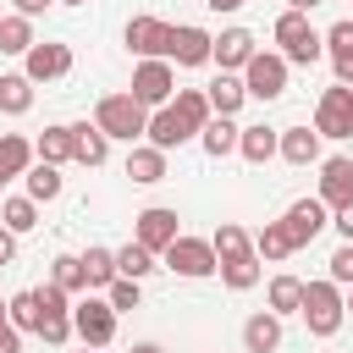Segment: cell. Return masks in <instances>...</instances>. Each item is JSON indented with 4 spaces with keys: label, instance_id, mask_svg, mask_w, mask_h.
<instances>
[{
    "label": "cell",
    "instance_id": "obj_1",
    "mask_svg": "<svg viewBox=\"0 0 353 353\" xmlns=\"http://www.w3.org/2000/svg\"><path fill=\"white\" fill-rule=\"evenodd\" d=\"M309 336H336L342 320H347V303H342V287L325 276V281H303V303H298Z\"/></svg>",
    "mask_w": 353,
    "mask_h": 353
},
{
    "label": "cell",
    "instance_id": "obj_2",
    "mask_svg": "<svg viewBox=\"0 0 353 353\" xmlns=\"http://www.w3.org/2000/svg\"><path fill=\"white\" fill-rule=\"evenodd\" d=\"M270 39L281 44L287 66H314V61L325 55V44H320V33H314L309 11H281V17H276V28H270Z\"/></svg>",
    "mask_w": 353,
    "mask_h": 353
},
{
    "label": "cell",
    "instance_id": "obj_3",
    "mask_svg": "<svg viewBox=\"0 0 353 353\" xmlns=\"http://www.w3.org/2000/svg\"><path fill=\"white\" fill-rule=\"evenodd\" d=\"M94 127H99L110 143H116V138H121V143H138L143 127H149V110H143L132 94H105V99L94 105Z\"/></svg>",
    "mask_w": 353,
    "mask_h": 353
},
{
    "label": "cell",
    "instance_id": "obj_4",
    "mask_svg": "<svg viewBox=\"0 0 353 353\" xmlns=\"http://www.w3.org/2000/svg\"><path fill=\"white\" fill-rule=\"evenodd\" d=\"M287 72H292V66H287V55H281V50H254V55H248V66H243L237 77H243L248 99H265V105H270V99H281V94H287Z\"/></svg>",
    "mask_w": 353,
    "mask_h": 353
},
{
    "label": "cell",
    "instance_id": "obj_5",
    "mask_svg": "<svg viewBox=\"0 0 353 353\" xmlns=\"http://www.w3.org/2000/svg\"><path fill=\"white\" fill-rule=\"evenodd\" d=\"M160 265L176 270V276H188V281H204V276H215V248H210V237L176 232V237L160 248Z\"/></svg>",
    "mask_w": 353,
    "mask_h": 353
},
{
    "label": "cell",
    "instance_id": "obj_6",
    "mask_svg": "<svg viewBox=\"0 0 353 353\" xmlns=\"http://www.w3.org/2000/svg\"><path fill=\"white\" fill-rule=\"evenodd\" d=\"M116 320H121V314H116L105 298H94V292H88L83 303H72V336H77L83 347H110V342H116Z\"/></svg>",
    "mask_w": 353,
    "mask_h": 353
},
{
    "label": "cell",
    "instance_id": "obj_7",
    "mask_svg": "<svg viewBox=\"0 0 353 353\" xmlns=\"http://www.w3.org/2000/svg\"><path fill=\"white\" fill-rule=\"evenodd\" d=\"M143 110H160V105H171V94H176V72H171V61H138L132 66V88H127Z\"/></svg>",
    "mask_w": 353,
    "mask_h": 353
},
{
    "label": "cell",
    "instance_id": "obj_8",
    "mask_svg": "<svg viewBox=\"0 0 353 353\" xmlns=\"http://www.w3.org/2000/svg\"><path fill=\"white\" fill-rule=\"evenodd\" d=\"M314 132L320 138H353V88L347 83L320 88V99H314Z\"/></svg>",
    "mask_w": 353,
    "mask_h": 353
},
{
    "label": "cell",
    "instance_id": "obj_9",
    "mask_svg": "<svg viewBox=\"0 0 353 353\" xmlns=\"http://www.w3.org/2000/svg\"><path fill=\"white\" fill-rule=\"evenodd\" d=\"M143 138H149L154 149H165V154H171V149L193 143V138H199V127H193V121H188L176 105H160V110H149V127H143Z\"/></svg>",
    "mask_w": 353,
    "mask_h": 353
},
{
    "label": "cell",
    "instance_id": "obj_10",
    "mask_svg": "<svg viewBox=\"0 0 353 353\" xmlns=\"http://www.w3.org/2000/svg\"><path fill=\"white\" fill-rule=\"evenodd\" d=\"M281 226H287L292 248H309V243L331 226V215H325V204H320V199H292V204H287V215H281Z\"/></svg>",
    "mask_w": 353,
    "mask_h": 353
},
{
    "label": "cell",
    "instance_id": "obj_11",
    "mask_svg": "<svg viewBox=\"0 0 353 353\" xmlns=\"http://www.w3.org/2000/svg\"><path fill=\"white\" fill-rule=\"evenodd\" d=\"M121 39H127V50H132L138 61H154V55L165 61V50H171V22H160V17H132Z\"/></svg>",
    "mask_w": 353,
    "mask_h": 353
},
{
    "label": "cell",
    "instance_id": "obj_12",
    "mask_svg": "<svg viewBox=\"0 0 353 353\" xmlns=\"http://www.w3.org/2000/svg\"><path fill=\"white\" fill-rule=\"evenodd\" d=\"M22 72H28L33 83H55V77H66V72H72V44H55V39L33 44V50L22 55Z\"/></svg>",
    "mask_w": 353,
    "mask_h": 353
},
{
    "label": "cell",
    "instance_id": "obj_13",
    "mask_svg": "<svg viewBox=\"0 0 353 353\" xmlns=\"http://www.w3.org/2000/svg\"><path fill=\"white\" fill-rule=\"evenodd\" d=\"M325 210H336V204H353V160L347 154H331V160H320V193H314Z\"/></svg>",
    "mask_w": 353,
    "mask_h": 353
},
{
    "label": "cell",
    "instance_id": "obj_14",
    "mask_svg": "<svg viewBox=\"0 0 353 353\" xmlns=\"http://www.w3.org/2000/svg\"><path fill=\"white\" fill-rule=\"evenodd\" d=\"M254 50H259V39H254L248 28H221V39L210 44V61H215L221 72H243Z\"/></svg>",
    "mask_w": 353,
    "mask_h": 353
},
{
    "label": "cell",
    "instance_id": "obj_15",
    "mask_svg": "<svg viewBox=\"0 0 353 353\" xmlns=\"http://www.w3.org/2000/svg\"><path fill=\"white\" fill-rule=\"evenodd\" d=\"M182 226H176V210H165V204H149V210H138V226H132V243H143V248H165L171 237H176Z\"/></svg>",
    "mask_w": 353,
    "mask_h": 353
},
{
    "label": "cell",
    "instance_id": "obj_16",
    "mask_svg": "<svg viewBox=\"0 0 353 353\" xmlns=\"http://www.w3.org/2000/svg\"><path fill=\"white\" fill-rule=\"evenodd\" d=\"M210 44H215V33L182 22V28H171V50H165V61H176V66H204V61H210Z\"/></svg>",
    "mask_w": 353,
    "mask_h": 353
},
{
    "label": "cell",
    "instance_id": "obj_17",
    "mask_svg": "<svg viewBox=\"0 0 353 353\" xmlns=\"http://www.w3.org/2000/svg\"><path fill=\"white\" fill-rule=\"evenodd\" d=\"M276 154L287 165H314L320 160V132L314 127H281L276 132Z\"/></svg>",
    "mask_w": 353,
    "mask_h": 353
},
{
    "label": "cell",
    "instance_id": "obj_18",
    "mask_svg": "<svg viewBox=\"0 0 353 353\" xmlns=\"http://www.w3.org/2000/svg\"><path fill=\"white\" fill-rule=\"evenodd\" d=\"M320 44H325V55H331V66H336V83H347V77H353V17L331 22V28L320 33Z\"/></svg>",
    "mask_w": 353,
    "mask_h": 353
},
{
    "label": "cell",
    "instance_id": "obj_19",
    "mask_svg": "<svg viewBox=\"0 0 353 353\" xmlns=\"http://www.w3.org/2000/svg\"><path fill=\"white\" fill-rule=\"evenodd\" d=\"M237 121L232 116H210L204 127H199V149L210 154V160H226V154H237Z\"/></svg>",
    "mask_w": 353,
    "mask_h": 353
},
{
    "label": "cell",
    "instance_id": "obj_20",
    "mask_svg": "<svg viewBox=\"0 0 353 353\" xmlns=\"http://www.w3.org/2000/svg\"><path fill=\"white\" fill-rule=\"evenodd\" d=\"M72 160L77 165H105L110 160V138L94 121H72Z\"/></svg>",
    "mask_w": 353,
    "mask_h": 353
},
{
    "label": "cell",
    "instance_id": "obj_21",
    "mask_svg": "<svg viewBox=\"0 0 353 353\" xmlns=\"http://www.w3.org/2000/svg\"><path fill=\"white\" fill-rule=\"evenodd\" d=\"M243 347H248V353H276V347H281V314H270V309L248 314V320H243Z\"/></svg>",
    "mask_w": 353,
    "mask_h": 353
},
{
    "label": "cell",
    "instance_id": "obj_22",
    "mask_svg": "<svg viewBox=\"0 0 353 353\" xmlns=\"http://www.w3.org/2000/svg\"><path fill=\"white\" fill-rule=\"evenodd\" d=\"M127 176H132L138 188L165 182V149H154V143H132V154H127Z\"/></svg>",
    "mask_w": 353,
    "mask_h": 353
},
{
    "label": "cell",
    "instance_id": "obj_23",
    "mask_svg": "<svg viewBox=\"0 0 353 353\" xmlns=\"http://www.w3.org/2000/svg\"><path fill=\"white\" fill-rule=\"evenodd\" d=\"M204 99H210V110H215V116H237V110H243V99H248V88H243V77H237V72H221V77L204 88Z\"/></svg>",
    "mask_w": 353,
    "mask_h": 353
},
{
    "label": "cell",
    "instance_id": "obj_24",
    "mask_svg": "<svg viewBox=\"0 0 353 353\" xmlns=\"http://www.w3.org/2000/svg\"><path fill=\"white\" fill-rule=\"evenodd\" d=\"M215 276H221L232 292H248V287H259L265 259H259V254H237V259H221V265H215Z\"/></svg>",
    "mask_w": 353,
    "mask_h": 353
},
{
    "label": "cell",
    "instance_id": "obj_25",
    "mask_svg": "<svg viewBox=\"0 0 353 353\" xmlns=\"http://www.w3.org/2000/svg\"><path fill=\"white\" fill-rule=\"evenodd\" d=\"M28 165H33V143H28L22 132H0V188L17 182Z\"/></svg>",
    "mask_w": 353,
    "mask_h": 353
},
{
    "label": "cell",
    "instance_id": "obj_26",
    "mask_svg": "<svg viewBox=\"0 0 353 353\" xmlns=\"http://www.w3.org/2000/svg\"><path fill=\"white\" fill-rule=\"evenodd\" d=\"M33 160H50V165H66L72 160V121H55L33 138Z\"/></svg>",
    "mask_w": 353,
    "mask_h": 353
},
{
    "label": "cell",
    "instance_id": "obj_27",
    "mask_svg": "<svg viewBox=\"0 0 353 353\" xmlns=\"http://www.w3.org/2000/svg\"><path fill=\"white\" fill-rule=\"evenodd\" d=\"M237 154H243L248 165H265V160H276V127H265V121L243 127V132H237Z\"/></svg>",
    "mask_w": 353,
    "mask_h": 353
},
{
    "label": "cell",
    "instance_id": "obj_28",
    "mask_svg": "<svg viewBox=\"0 0 353 353\" xmlns=\"http://www.w3.org/2000/svg\"><path fill=\"white\" fill-rule=\"evenodd\" d=\"M22 182H28V199L33 204H50V199H61V165H50V160H33L28 171H22Z\"/></svg>",
    "mask_w": 353,
    "mask_h": 353
},
{
    "label": "cell",
    "instance_id": "obj_29",
    "mask_svg": "<svg viewBox=\"0 0 353 353\" xmlns=\"http://www.w3.org/2000/svg\"><path fill=\"white\" fill-rule=\"evenodd\" d=\"M254 254H259L265 265H281V259H292L298 248H292V237H287V226H281V221H265V226L254 232Z\"/></svg>",
    "mask_w": 353,
    "mask_h": 353
},
{
    "label": "cell",
    "instance_id": "obj_30",
    "mask_svg": "<svg viewBox=\"0 0 353 353\" xmlns=\"http://www.w3.org/2000/svg\"><path fill=\"white\" fill-rule=\"evenodd\" d=\"M0 110L6 116H28L33 110V77L28 72H6L0 77Z\"/></svg>",
    "mask_w": 353,
    "mask_h": 353
},
{
    "label": "cell",
    "instance_id": "obj_31",
    "mask_svg": "<svg viewBox=\"0 0 353 353\" xmlns=\"http://www.w3.org/2000/svg\"><path fill=\"white\" fill-rule=\"evenodd\" d=\"M210 248H215V265L221 259H237V254H254V237L237 226V221H221L215 226V237H210Z\"/></svg>",
    "mask_w": 353,
    "mask_h": 353
},
{
    "label": "cell",
    "instance_id": "obj_32",
    "mask_svg": "<svg viewBox=\"0 0 353 353\" xmlns=\"http://www.w3.org/2000/svg\"><path fill=\"white\" fill-rule=\"evenodd\" d=\"M154 265H160V254H154V248H143V243H121V248H116V276L143 281Z\"/></svg>",
    "mask_w": 353,
    "mask_h": 353
},
{
    "label": "cell",
    "instance_id": "obj_33",
    "mask_svg": "<svg viewBox=\"0 0 353 353\" xmlns=\"http://www.w3.org/2000/svg\"><path fill=\"white\" fill-rule=\"evenodd\" d=\"M33 44V17H0V55H28Z\"/></svg>",
    "mask_w": 353,
    "mask_h": 353
},
{
    "label": "cell",
    "instance_id": "obj_34",
    "mask_svg": "<svg viewBox=\"0 0 353 353\" xmlns=\"http://www.w3.org/2000/svg\"><path fill=\"white\" fill-rule=\"evenodd\" d=\"M0 226H6V232H17V237H22V232H33V226H39V204H33L28 193L6 199V204H0Z\"/></svg>",
    "mask_w": 353,
    "mask_h": 353
},
{
    "label": "cell",
    "instance_id": "obj_35",
    "mask_svg": "<svg viewBox=\"0 0 353 353\" xmlns=\"http://www.w3.org/2000/svg\"><path fill=\"white\" fill-rule=\"evenodd\" d=\"M77 259H83V276H88V292H94V287L105 292V287L116 281V248H88V254H77Z\"/></svg>",
    "mask_w": 353,
    "mask_h": 353
},
{
    "label": "cell",
    "instance_id": "obj_36",
    "mask_svg": "<svg viewBox=\"0 0 353 353\" xmlns=\"http://www.w3.org/2000/svg\"><path fill=\"white\" fill-rule=\"evenodd\" d=\"M50 281H55V287H66L72 298H77V292H88V276H83V259H77V254H55V259H50Z\"/></svg>",
    "mask_w": 353,
    "mask_h": 353
},
{
    "label": "cell",
    "instance_id": "obj_37",
    "mask_svg": "<svg viewBox=\"0 0 353 353\" xmlns=\"http://www.w3.org/2000/svg\"><path fill=\"white\" fill-rule=\"evenodd\" d=\"M303 303V281L298 276H270V314H298Z\"/></svg>",
    "mask_w": 353,
    "mask_h": 353
},
{
    "label": "cell",
    "instance_id": "obj_38",
    "mask_svg": "<svg viewBox=\"0 0 353 353\" xmlns=\"http://www.w3.org/2000/svg\"><path fill=\"white\" fill-rule=\"evenodd\" d=\"M105 303H110L116 314H132V309L143 303V281H132V276H116V281L105 287Z\"/></svg>",
    "mask_w": 353,
    "mask_h": 353
},
{
    "label": "cell",
    "instance_id": "obj_39",
    "mask_svg": "<svg viewBox=\"0 0 353 353\" xmlns=\"http://www.w3.org/2000/svg\"><path fill=\"white\" fill-rule=\"evenodd\" d=\"M171 105H176L193 127H204V121L215 116V110H210V99H204V88H176V94H171Z\"/></svg>",
    "mask_w": 353,
    "mask_h": 353
},
{
    "label": "cell",
    "instance_id": "obj_40",
    "mask_svg": "<svg viewBox=\"0 0 353 353\" xmlns=\"http://www.w3.org/2000/svg\"><path fill=\"white\" fill-rule=\"evenodd\" d=\"M6 314H11V325H17V331H39V298H33V287H28V292H17V298L6 303Z\"/></svg>",
    "mask_w": 353,
    "mask_h": 353
},
{
    "label": "cell",
    "instance_id": "obj_41",
    "mask_svg": "<svg viewBox=\"0 0 353 353\" xmlns=\"http://www.w3.org/2000/svg\"><path fill=\"white\" fill-rule=\"evenodd\" d=\"M33 336L50 342V347H66L72 342V314H39V331Z\"/></svg>",
    "mask_w": 353,
    "mask_h": 353
},
{
    "label": "cell",
    "instance_id": "obj_42",
    "mask_svg": "<svg viewBox=\"0 0 353 353\" xmlns=\"http://www.w3.org/2000/svg\"><path fill=\"white\" fill-rule=\"evenodd\" d=\"M331 281H336V287H353V243H342V248L331 254Z\"/></svg>",
    "mask_w": 353,
    "mask_h": 353
},
{
    "label": "cell",
    "instance_id": "obj_43",
    "mask_svg": "<svg viewBox=\"0 0 353 353\" xmlns=\"http://www.w3.org/2000/svg\"><path fill=\"white\" fill-rule=\"evenodd\" d=\"M0 353H22V331L11 325V314H6V303H0Z\"/></svg>",
    "mask_w": 353,
    "mask_h": 353
},
{
    "label": "cell",
    "instance_id": "obj_44",
    "mask_svg": "<svg viewBox=\"0 0 353 353\" xmlns=\"http://www.w3.org/2000/svg\"><path fill=\"white\" fill-rule=\"evenodd\" d=\"M331 226L342 232V243H353V204H336L331 210Z\"/></svg>",
    "mask_w": 353,
    "mask_h": 353
},
{
    "label": "cell",
    "instance_id": "obj_45",
    "mask_svg": "<svg viewBox=\"0 0 353 353\" xmlns=\"http://www.w3.org/2000/svg\"><path fill=\"white\" fill-rule=\"evenodd\" d=\"M11 259H17V232L0 226V265H11Z\"/></svg>",
    "mask_w": 353,
    "mask_h": 353
},
{
    "label": "cell",
    "instance_id": "obj_46",
    "mask_svg": "<svg viewBox=\"0 0 353 353\" xmlns=\"http://www.w3.org/2000/svg\"><path fill=\"white\" fill-rule=\"evenodd\" d=\"M55 0H17V17H44Z\"/></svg>",
    "mask_w": 353,
    "mask_h": 353
},
{
    "label": "cell",
    "instance_id": "obj_47",
    "mask_svg": "<svg viewBox=\"0 0 353 353\" xmlns=\"http://www.w3.org/2000/svg\"><path fill=\"white\" fill-rule=\"evenodd\" d=\"M204 6H210V11H237L243 0H204Z\"/></svg>",
    "mask_w": 353,
    "mask_h": 353
},
{
    "label": "cell",
    "instance_id": "obj_48",
    "mask_svg": "<svg viewBox=\"0 0 353 353\" xmlns=\"http://www.w3.org/2000/svg\"><path fill=\"white\" fill-rule=\"evenodd\" d=\"M320 0H287V11H314Z\"/></svg>",
    "mask_w": 353,
    "mask_h": 353
},
{
    "label": "cell",
    "instance_id": "obj_49",
    "mask_svg": "<svg viewBox=\"0 0 353 353\" xmlns=\"http://www.w3.org/2000/svg\"><path fill=\"white\" fill-rule=\"evenodd\" d=\"M132 353H165L160 342H132Z\"/></svg>",
    "mask_w": 353,
    "mask_h": 353
},
{
    "label": "cell",
    "instance_id": "obj_50",
    "mask_svg": "<svg viewBox=\"0 0 353 353\" xmlns=\"http://www.w3.org/2000/svg\"><path fill=\"white\" fill-rule=\"evenodd\" d=\"M342 303H347V314H353V287H347V292H342Z\"/></svg>",
    "mask_w": 353,
    "mask_h": 353
},
{
    "label": "cell",
    "instance_id": "obj_51",
    "mask_svg": "<svg viewBox=\"0 0 353 353\" xmlns=\"http://www.w3.org/2000/svg\"><path fill=\"white\" fill-rule=\"evenodd\" d=\"M55 6H88V0H55Z\"/></svg>",
    "mask_w": 353,
    "mask_h": 353
},
{
    "label": "cell",
    "instance_id": "obj_52",
    "mask_svg": "<svg viewBox=\"0 0 353 353\" xmlns=\"http://www.w3.org/2000/svg\"><path fill=\"white\" fill-rule=\"evenodd\" d=\"M83 353H99V347H83Z\"/></svg>",
    "mask_w": 353,
    "mask_h": 353
},
{
    "label": "cell",
    "instance_id": "obj_53",
    "mask_svg": "<svg viewBox=\"0 0 353 353\" xmlns=\"http://www.w3.org/2000/svg\"><path fill=\"white\" fill-rule=\"evenodd\" d=\"M347 88H353V77H347Z\"/></svg>",
    "mask_w": 353,
    "mask_h": 353
},
{
    "label": "cell",
    "instance_id": "obj_54",
    "mask_svg": "<svg viewBox=\"0 0 353 353\" xmlns=\"http://www.w3.org/2000/svg\"><path fill=\"white\" fill-rule=\"evenodd\" d=\"M0 17H6V11H0Z\"/></svg>",
    "mask_w": 353,
    "mask_h": 353
}]
</instances>
